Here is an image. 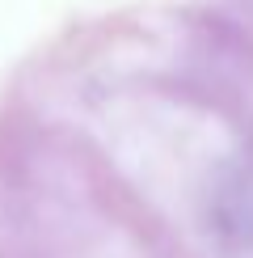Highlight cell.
Wrapping results in <instances>:
<instances>
[]
</instances>
